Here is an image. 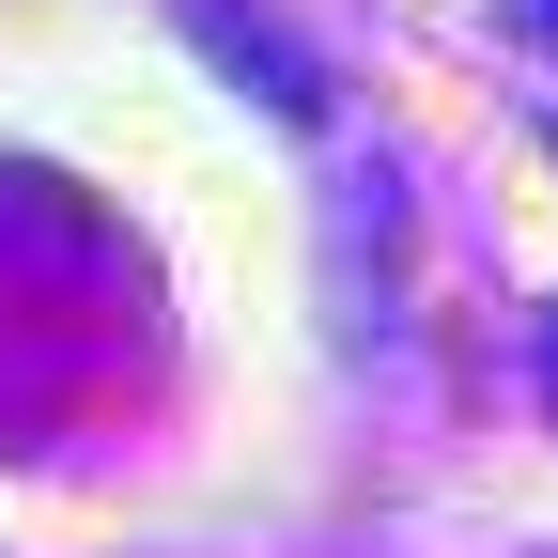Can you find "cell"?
Segmentation results:
<instances>
[{
  "instance_id": "1",
  "label": "cell",
  "mask_w": 558,
  "mask_h": 558,
  "mask_svg": "<svg viewBox=\"0 0 558 558\" xmlns=\"http://www.w3.org/2000/svg\"><path fill=\"white\" fill-rule=\"evenodd\" d=\"M527 16H543V32H558V0H527Z\"/></svg>"
}]
</instances>
